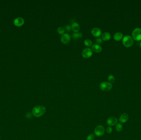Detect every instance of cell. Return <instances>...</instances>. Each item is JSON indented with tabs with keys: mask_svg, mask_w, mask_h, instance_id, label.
<instances>
[{
	"mask_svg": "<svg viewBox=\"0 0 141 140\" xmlns=\"http://www.w3.org/2000/svg\"><path fill=\"white\" fill-rule=\"evenodd\" d=\"M71 27V29L73 31L75 32V33H77L78 32L80 29L79 24L76 22H74V23H73Z\"/></svg>",
	"mask_w": 141,
	"mask_h": 140,
	"instance_id": "4fadbf2b",
	"label": "cell"
},
{
	"mask_svg": "<svg viewBox=\"0 0 141 140\" xmlns=\"http://www.w3.org/2000/svg\"><path fill=\"white\" fill-rule=\"evenodd\" d=\"M99 86L102 90L106 92L111 90L112 88V84L108 82H103L100 83Z\"/></svg>",
	"mask_w": 141,
	"mask_h": 140,
	"instance_id": "3957f363",
	"label": "cell"
},
{
	"mask_svg": "<svg viewBox=\"0 0 141 140\" xmlns=\"http://www.w3.org/2000/svg\"><path fill=\"white\" fill-rule=\"evenodd\" d=\"M106 131L108 133L110 134L112 132V129L111 127H108L106 129Z\"/></svg>",
	"mask_w": 141,
	"mask_h": 140,
	"instance_id": "cb8c5ba5",
	"label": "cell"
},
{
	"mask_svg": "<svg viewBox=\"0 0 141 140\" xmlns=\"http://www.w3.org/2000/svg\"><path fill=\"white\" fill-rule=\"evenodd\" d=\"M106 122L108 125L110 126H112L117 123L118 120L115 117H111L108 118Z\"/></svg>",
	"mask_w": 141,
	"mask_h": 140,
	"instance_id": "ba28073f",
	"label": "cell"
},
{
	"mask_svg": "<svg viewBox=\"0 0 141 140\" xmlns=\"http://www.w3.org/2000/svg\"><path fill=\"white\" fill-rule=\"evenodd\" d=\"M92 53H93L92 49L89 48H87L82 51V57L87 59L91 57L92 55Z\"/></svg>",
	"mask_w": 141,
	"mask_h": 140,
	"instance_id": "8992f818",
	"label": "cell"
},
{
	"mask_svg": "<svg viewBox=\"0 0 141 140\" xmlns=\"http://www.w3.org/2000/svg\"><path fill=\"white\" fill-rule=\"evenodd\" d=\"M104 132H105L104 128L102 125H99L97 126L94 131V134L98 136H102L104 134Z\"/></svg>",
	"mask_w": 141,
	"mask_h": 140,
	"instance_id": "5b68a950",
	"label": "cell"
},
{
	"mask_svg": "<svg viewBox=\"0 0 141 140\" xmlns=\"http://www.w3.org/2000/svg\"><path fill=\"white\" fill-rule=\"evenodd\" d=\"M108 80L111 83H114L115 81V78L112 75H109L108 77Z\"/></svg>",
	"mask_w": 141,
	"mask_h": 140,
	"instance_id": "ffe728a7",
	"label": "cell"
},
{
	"mask_svg": "<svg viewBox=\"0 0 141 140\" xmlns=\"http://www.w3.org/2000/svg\"><path fill=\"white\" fill-rule=\"evenodd\" d=\"M46 108L43 106H37L34 107L32 110V113L35 117H40L45 113Z\"/></svg>",
	"mask_w": 141,
	"mask_h": 140,
	"instance_id": "6da1fadb",
	"label": "cell"
},
{
	"mask_svg": "<svg viewBox=\"0 0 141 140\" xmlns=\"http://www.w3.org/2000/svg\"><path fill=\"white\" fill-rule=\"evenodd\" d=\"M82 37V34L81 33H74L72 34V37L74 39L80 38Z\"/></svg>",
	"mask_w": 141,
	"mask_h": 140,
	"instance_id": "2e32d148",
	"label": "cell"
},
{
	"mask_svg": "<svg viewBox=\"0 0 141 140\" xmlns=\"http://www.w3.org/2000/svg\"><path fill=\"white\" fill-rule=\"evenodd\" d=\"M96 43H97V44H101L102 42V39L100 37H98V38H97L95 40Z\"/></svg>",
	"mask_w": 141,
	"mask_h": 140,
	"instance_id": "603a6c76",
	"label": "cell"
},
{
	"mask_svg": "<svg viewBox=\"0 0 141 140\" xmlns=\"http://www.w3.org/2000/svg\"><path fill=\"white\" fill-rule=\"evenodd\" d=\"M57 31L58 32V33L59 34H60V35H63L64 34V32H65V30H64V28H62V27H59L57 29Z\"/></svg>",
	"mask_w": 141,
	"mask_h": 140,
	"instance_id": "d6986e66",
	"label": "cell"
},
{
	"mask_svg": "<svg viewBox=\"0 0 141 140\" xmlns=\"http://www.w3.org/2000/svg\"><path fill=\"white\" fill-rule=\"evenodd\" d=\"M92 35L95 37H99L102 34V31L98 28H94L91 30Z\"/></svg>",
	"mask_w": 141,
	"mask_h": 140,
	"instance_id": "9c48e42d",
	"label": "cell"
},
{
	"mask_svg": "<svg viewBox=\"0 0 141 140\" xmlns=\"http://www.w3.org/2000/svg\"><path fill=\"white\" fill-rule=\"evenodd\" d=\"M133 39L136 41L141 40V29L136 28L133 31L132 33Z\"/></svg>",
	"mask_w": 141,
	"mask_h": 140,
	"instance_id": "277c9868",
	"label": "cell"
},
{
	"mask_svg": "<svg viewBox=\"0 0 141 140\" xmlns=\"http://www.w3.org/2000/svg\"><path fill=\"white\" fill-rule=\"evenodd\" d=\"M123 34L121 33H116L114 34V38L115 40L117 41H119L122 40V39L123 38Z\"/></svg>",
	"mask_w": 141,
	"mask_h": 140,
	"instance_id": "5bb4252c",
	"label": "cell"
},
{
	"mask_svg": "<svg viewBox=\"0 0 141 140\" xmlns=\"http://www.w3.org/2000/svg\"><path fill=\"white\" fill-rule=\"evenodd\" d=\"M133 38L129 35H126L123 38V43L125 47H131L133 45Z\"/></svg>",
	"mask_w": 141,
	"mask_h": 140,
	"instance_id": "7a4b0ae2",
	"label": "cell"
},
{
	"mask_svg": "<svg viewBox=\"0 0 141 140\" xmlns=\"http://www.w3.org/2000/svg\"><path fill=\"white\" fill-rule=\"evenodd\" d=\"M24 22V21L23 18L21 17H18L17 18H15L14 21V24L17 26H21L22 25H23Z\"/></svg>",
	"mask_w": 141,
	"mask_h": 140,
	"instance_id": "8fae6325",
	"label": "cell"
},
{
	"mask_svg": "<svg viewBox=\"0 0 141 140\" xmlns=\"http://www.w3.org/2000/svg\"><path fill=\"white\" fill-rule=\"evenodd\" d=\"M65 29L67 32H70L71 29V26L69 25H66L65 27Z\"/></svg>",
	"mask_w": 141,
	"mask_h": 140,
	"instance_id": "7402d4cb",
	"label": "cell"
},
{
	"mask_svg": "<svg viewBox=\"0 0 141 140\" xmlns=\"http://www.w3.org/2000/svg\"><path fill=\"white\" fill-rule=\"evenodd\" d=\"M70 35L69 34L64 33L61 37V40L63 43L67 44L70 42Z\"/></svg>",
	"mask_w": 141,
	"mask_h": 140,
	"instance_id": "52a82bcc",
	"label": "cell"
},
{
	"mask_svg": "<svg viewBox=\"0 0 141 140\" xmlns=\"http://www.w3.org/2000/svg\"><path fill=\"white\" fill-rule=\"evenodd\" d=\"M116 130L118 132H121L123 130V125L121 124L118 123L116 125Z\"/></svg>",
	"mask_w": 141,
	"mask_h": 140,
	"instance_id": "e0dca14e",
	"label": "cell"
},
{
	"mask_svg": "<svg viewBox=\"0 0 141 140\" xmlns=\"http://www.w3.org/2000/svg\"><path fill=\"white\" fill-rule=\"evenodd\" d=\"M92 51L96 53H99L102 51V47L98 44H94L92 47Z\"/></svg>",
	"mask_w": 141,
	"mask_h": 140,
	"instance_id": "7c38bea8",
	"label": "cell"
},
{
	"mask_svg": "<svg viewBox=\"0 0 141 140\" xmlns=\"http://www.w3.org/2000/svg\"><path fill=\"white\" fill-rule=\"evenodd\" d=\"M102 38L103 40L104 41H108L111 39V35L109 33L105 32L102 35Z\"/></svg>",
	"mask_w": 141,
	"mask_h": 140,
	"instance_id": "9a60e30c",
	"label": "cell"
},
{
	"mask_svg": "<svg viewBox=\"0 0 141 140\" xmlns=\"http://www.w3.org/2000/svg\"><path fill=\"white\" fill-rule=\"evenodd\" d=\"M129 119V116L128 114L123 113L122 114L119 118V121L121 123H124L128 121Z\"/></svg>",
	"mask_w": 141,
	"mask_h": 140,
	"instance_id": "30bf717a",
	"label": "cell"
},
{
	"mask_svg": "<svg viewBox=\"0 0 141 140\" xmlns=\"http://www.w3.org/2000/svg\"><path fill=\"white\" fill-rule=\"evenodd\" d=\"M140 47L141 48V42L140 43Z\"/></svg>",
	"mask_w": 141,
	"mask_h": 140,
	"instance_id": "d4e9b609",
	"label": "cell"
},
{
	"mask_svg": "<svg viewBox=\"0 0 141 140\" xmlns=\"http://www.w3.org/2000/svg\"><path fill=\"white\" fill-rule=\"evenodd\" d=\"M94 136L93 134H90L88 135L87 137V140H94Z\"/></svg>",
	"mask_w": 141,
	"mask_h": 140,
	"instance_id": "44dd1931",
	"label": "cell"
},
{
	"mask_svg": "<svg viewBox=\"0 0 141 140\" xmlns=\"http://www.w3.org/2000/svg\"></svg>",
	"mask_w": 141,
	"mask_h": 140,
	"instance_id": "484cf974",
	"label": "cell"
},
{
	"mask_svg": "<svg viewBox=\"0 0 141 140\" xmlns=\"http://www.w3.org/2000/svg\"><path fill=\"white\" fill-rule=\"evenodd\" d=\"M84 43L85 45L87 47H90L92 45V41L89 39H87L84 41Z\"/></svg>",
	"mask_w": 141,
	"mask_h": 140,
	"instance_id": "ac0fdd59",
	"label": "cell"
}]
</instances>
